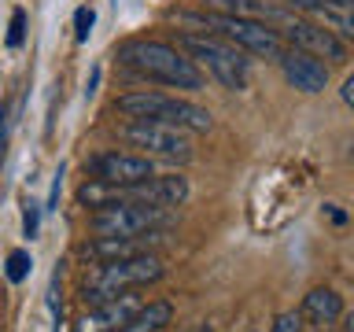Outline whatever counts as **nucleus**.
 I'll return each mask as SVG.
<instances>
[{"label": "nucleus", "mask_w": 354, "mask_h": 332, "mask_svg": "<svg viewBox=\"0 0 354 332\" xmlns=\"http://www.w3.org/2000/svg\"><path fill=\"white\" fill-rule=\"evenodd\" d=\"M118 63L129 66L133 74L148 77V82H159V85H174V89H203V74L199 66L188 59L181 48L174 44H162V41H126L118 48Z\"/></svg>", "instance_id": "f257e3e1"}, {"label": "nucleus", "mask_w": 354, "mask_h": 332, "mask_svg": "<svg viewBox=\"0 0 354 332\" xmlns=\"http://www.w3.org/2000/svg\"><path fill=\"white\" fill-rule=\"evenodd\" d=\"M162 273H166V266L155 251L133 255V259H118V262H100V270L85 281L82 299L88 306L107 303V299H115L122 292H137L144 284H155Z\"/></svg>", "instance_id": "f03ea898"}, {"label": "nucleus", "mask_w": 354, "mask_h": 332, "mask_svg": "<svg viewBox=\"0 0 354 332\" xmlns=\"http://www.w3.org/2000/svg\"><path fill=\"white\" fill-rule=\"evenodd\" d=\"M115 111L126 115L129 122L148 118V122H170V126H181L188 133H207L214 122H210V111L192 104V100H177L166 93H126L115 100Z\"/></svg>", "instance_id": "7ed1b4c3"}, {"label": "nucleus", "mask_w": 354, "mask_h": 332, "mask_svg": "<svg viewBox=\"0 0 354 332\" xmlns=\"http://www.w3.org/2000/svg\"><path fill=\"white\" fill-rule=\"evenodd\" d=\"M177 48H181L192 63L207 66V74L218 77V82L225 89H232V93L248 89L251 59L236 48V44H229L221 37H210V33H181V37H177Z\"/></svg>", "instance_id": "20e7f679"}, {"label": "nucleus", "mask_w": 354, "mask_h": 332, "mask_svg": "<svg viewBox=\"0 0 354 332\" xmlns=\"http://www.w3.org/2000/svg\"><path fill=\"white\" fill-rule=\"evenodd\" d=\"M199 26H210L218 30L229 44H236L240 52H251V55H266V59H281L284 52V41L273 26H266L259 19H243V15H225V11H203L196 15Z\"/></svg>", "instance_id": "39448f33"}, {"label": "nucleus", "mask_w": 354, "mask_h": 332, "mask_svg": "<svg viewBox=\"0 0 354 332\" xmlns=\"http://www.w3.org/2000/svg\"><path fill=\"white\" fill-rule=\"evenodd\" d=\"M170 207H155V203H111L100 207L93 214V232L96 237H140L151 229H170Z\"/></svg>", "instance_id": "423d86ee"}, {"label": "nucleus", "mask_w": 354, "mask_h": 332, "mask_svg": "<svg viewBox=\"0 0 354 332\" xmlns=\"http://www.w3.org/2000/svg\"><path fill=\"white\" fill-rule=\"evenodd\" d=\"M122 137H126L133 148H144L159 159H174V163H188L192 159V137L188 129L181 126H170V122H148V118H137V122H126L122 126Z\"/></svg>", "instance_id": "0eeeda50"}, {"label": "nucleus", "mask_w": 354, "mask_h": 332, "mask_svg": "<svg viewBox=\"0 0 354 332\" xmlns=\"http://www.w3.org/2000/svg\"><path fill=\"white\" fill-rule=\"evenodd\" d=\"M273 30L281 33V41H288L292 48H303L310 55H325V59L332 63H343L347 59V44H343L332 30H325L321 22H306V19H295V15H288V11L281 8V15H277L273 22Z\"/></svg>", "instance_id": "6e6552de"}, {"label": "nucleus", "mask_w": 354, "mask_h": 332, "mask_svg": "<svg viewBox=\"0 0 354 332\" xmlns=\"http://www.w3.org/2000/svg\"><path fill=\"white\" fill-rule=\"evenodd\" d=\"M85 170L96 177V181L104 185H140L148 181V177L155 174V163L148 159V155H126V151H104V155H93V159L85 163Z\"/></svg>", "instance_id": "1a4fd4ad"}, {"label": "nucleus", "mask_w": 354, "mask_h": 332, "mask_svg": "<svg viewBox=\"0 0 354 332\" xmlns=\"http://www.w3.org/2000/svg\"><path fill=\"white\" fill-rule=\"evenodd\" d=\"M166 240V229H151L140 237H96L93 243H85V259L93 262H118V259H133V255H148Z\"/></svg>", "instance_id": "9d476101"}, {"label": "nucleus", "mask_w": 354, "mask_h": 332, "mask_svg": "<svg viewBox=\"0 0 354 332\" xmlns=\"http://www.w3.org/2000/svg\"><path fill=\"white\" fill-rule=\"evenodd\" d=\"M188 177L181 174H151L140 185H126V203H155V207H181L188 199Z\"/></svg>", "instance_id": "9b49d317"}, {"label": "nucleus", "mask_w": 354, "mask_h": 332, "mask_svg": "<svg viewBox=\"0 0 354 332\" xmlns=\"http://www.w3.org/2000/svg\"><path fill=\"white\" fill-rule=\"evenodd\" d=\"M144 306V299L140 295H133V292H122L115 299H107V303H96V306H88L82 317H77V325L74 332H115L122 329L126 321L137 314V310Z\"/></svg>", "instance_id": "f8f14e48"}, {"label": "nucleus", "mask_w": 354, "mask_h": 332, "mask_svg": "<svg viewBox=\"0 0 354 332\" xmlns=\"http://www.w3.org/2000/svg\"><path fill=\"white\" fill-rule=\"evenodd\" d=\"M281 74H284V82L299 89V93H325V85H328V66L317 59V55H310L303 48H284L281 52Z\"/></svg>", "instance_id": "ddd939ff"}, {"label": "nucleus", "mask_w": 354, "mask_h": 332, "mask_svg": "<svg viewBox=\"0 0 354 332\" xmlns=\"http://www.w3.org/2000/svg\"><path fill=\"white\" fill-rule=\"evenodd\" d=\"M303 314L314 321V325H332V321L343 317V299L332 292V288H314L303 299Z\"/></svg>", "instance_id": "4468645a"}, {"label": "nucleus", "mask_w": 354, "mask_h": 332, "mask_svg": "<svg viewBox=\"0 0 354 332\" xmlns=\"http://www.w3.org/2000/svg\"><path fill=\"white\" fill-rule=\"evenodd\" d=\"M170 317H174L170 303H148V306H140L137 314H133L122 329H115V332H162L166 325H170Z\"/></svg>", "instance_id": "2eb2a0df"}, {"label": "nucleus", "mask_w": 354, "mask_h": 332, "mask_svg": "<svg viewBox=\"0 0 354 332\" xmlns=\"http://www.w3.org/2000/svg\"><path fill=\"white\" fill-rule=\"evenodd\" d=\"M314 19L325 30H332L339 41L354 44V8H314Z\"/></svg>", "instance_id": "dca6fc26"}, {"label": "nucleus", "mask_w": 354, "mask_h": 332, "mask_svg": "<svg viewBox=\"0 0 354 332\" xmlns=\"http://www.w3.org/2000/svg\"><path fill=\"white\" fill-rule=\"evenodd\" d=\"M30 266H33V259H30V251H11L8 255V281L11 284H19V281H26L30 277Z\"/></svg>", "instance_id": "f3484780"}, {"label": "nucleus", "mask_w": 354, "mask_h": 332, "mask_svg": "<svg viewBox=\"0 0 354 332\" xmlns=\"http://www.w3.org/2000/svg\"><path fill=\"white\" fill-rule=\"evenodd\" d=\"M93 22H96V11L93 8H77L74 11V37L77 41H88V33H93Z\"/></svg>", "instance_id": "a211bd4d"}, {"label": "nucleus", "mask_w": 354, "mask_h": 332, "mask_svg": "<svg viewBox=\"0 0 354 332\" xmlns=\"http://www.w3.org/2000/svg\"><path fill=\"white\" fill-rule=\"evenodd\" d=\"M22 33H26V11L15 8V11H11V30H8V44H11V48H19V44H22Z\"/></svg>", "instance_id": "6ab92c4d"}, {"label": "nucleus", "mask_w": 354, "mask_h": 332, "mask_svg": "<svg viewBox=\"0 0 354 332\" xmlns=\"http://www.w3.org/2000/svg\"><path fill=\"white\" fill-rule=\"evenodd\" d=\"M284 4L314 11V8H354V0H284Z\"/></svg>", "instance_id": "aec40b11"}, {"label": "nucleus", "mask_w": 354, "mask_h": 332, "mask_svg": "<svg viewBox=\"0 0 354 332\" xmlns=\"http://www.w3.org/2000/svg\"><path fill=\"white\" fill-rule=\"evenodd\" d=\"M273 332H303V317H299L295 310H284V314L273 321Z\"/></svg>", "instance_id": "412c9836"}, {"label": "nucleus", "mask_w": 354, "mask_h": 332, "mask_svg": "<svg viewBox=\"0 0 354 332\" xmlns=\"http://www.w3.org/2000/svg\"><path fill=\"white\" fill-rule=\"evenodd\" d=\"M11 115H15V104H11V100H8V104L0 107V151L8 148V137H11V122H15Z\"/></svg>", "instance_id": "4be33fe9"}, {"label": "nucleus", "mask_w": 354, "mask_h": 332, "mask_svg": "<svg viewBox=\"0 0 354 332\" xmlns=\"http://www.w3.org/2000/svg\"><path fill=\"white\" fill-rule=\"evenodd\" d=\"M37 225H41V207H37V203H30V207H26V214H22V232H26V237L33 240V237H37Z\"/></svg>", "instance_id": "5701e85b"}, {"label": "nucleus", "mask_w": 354, "mask_h": 332, "mask_svg": "<svg viewBox=\"0 0 354 332\" xmlns=\"http://www.w3.org/2000/svg\"><path fill=\"white\" fill-rule=\"evenodd\" d=\"M339 96H343V104H347V107H354V71L347 74V82H343Z\"/></svg>", "instance_id": "b1692460"}, {"label": "nucleus", "mask_w": 354, "mask_h": 332, "mask_svg": "<svg viewBox=\"0 0 354 332\" xmlns=\"http://www.w3.org/2000/svg\"><path fill=\"white\" fill-rule=\"evenodd\" d=\"M59 181H63V177L55 174V181H52V196H48V207H44V210H55V203H59Z\"/></svg>", "instance_id": "393cba45"}, {"label": "nucleus", "mask_w": 354, "mask_h": 332, "mask_svg": "<svg viewBox=\"0 0 354 332\" xmlns=\"http://www.w3.org/2000/svg\"><path fill=\"white\" fill-rule=\"evenodd\" d=\"M347 332H354V314H347Z\"/></svg>", "instance_id": "a878e982"}, {"label": "nucleus", "mask_w": 354, "mask_h": 332, "mask_svg": "<svg viewBox=\"0 0 354 332\" xmlns=\"http://www.w3.org/2000/svg\"><path fill=\"white\" fill-rule=\"evenodd\" d=\"M351 155H354V144H351Z\"/></svg>", "instance_id": "bb28decb"}, {"label": "nucleus", "mask_w": 354, "mask_h": 332, "mask_svg": "<svg viewBox=\"0 0 354 332\" xmlns=\"http://www.w3.org/2000/svg\"><path fill=\"white\" fill-rule=\"evenodd\" d=\"M321 332H325V329H321Z\"/></svg>", "instance_id": "cd10ccee"}]
</instances>
